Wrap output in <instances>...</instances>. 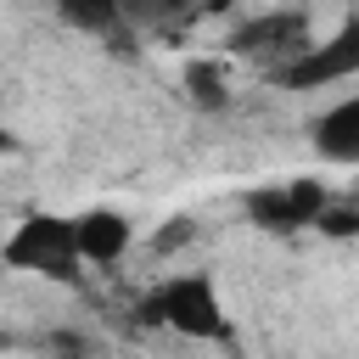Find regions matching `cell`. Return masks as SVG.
<instances>
[{"label":"cell","mask_w":359,"mask_h":359,"mask_svg":"<svg viewBox=\"0 0 359 359\" xmlns=\"http://www.w3.org/2000/svg\"><path fill=\"white\" fill-rule=\"evenodd\" d=\"M135 325L146 331H174L185 342H236V320L224 309V292L208 269H168L135 297Z\"/></svg>","instance_id":"cell-1"},{"label":"cell","mask_w":359,"mask_h":359,"mask_svg":"<svg viewBox=\"0 0 359 359\" xmlns=\"http://www.w3.org/2000/svg\"><path fill=\"white\" fill-rule=\"evenodd\" d=\"M0 264L17 275H39L50 286H84V258L73 247V213H50V208L22 213L11 236L0 241Z\"/></svg>","instance_id":"cell-2"},{"label":"cell","mask_w":359,"mask_h":359,"mask_svg":"<svg viewBox=\"0 0 359 359\" xmlns=\"http://www.w3.org/2000/svg\"><path fill=\"white\" fill-rule=\"evenodd\" d=\"M337 191L314 174H292V180H269V185H252L241 191V213L269 230V236H297V230H314V219L325 213Z\"/></svg>","instance_id":"cell-3"},{"label":"cell","mask_w":359,"mask_h":359,"mask_svg":"<svg viewBox=\"0 0 359 359\" xmlns=\"http://www.w3.org/2000/svg\"><path fill=\"white\" fill-rule=\"evenodd\" d=\"M314 45V17L309 11H252L224 34V56H247L264 73L286 67L292 56H303Z\"/></svg>","instance_id":"cell-4"},{"label":"cell","mask_w":359,"mask_h":359,"mask_svg":"<svg viewBox=\"0 0 359 359\" xmlns=\"http://www.w3.org/2000/svg\"><path fill=\"white\" fill-rule=\"evenodd\" d=\"M353 73H359V11H348L331 39L309 45L303 56H292L286 67H275L269 79L280 90H331V84H348Z\"/></svg>","instance_id":"cell-5"},{"label":"cell","mask_w":359,"mask_h":359,"mask_svg":"<svg viewBox=\"0 0 359 359\" xmlns=\"http://www.w3.org/2000/svg\"><path fill=\"white\" fill-rule=\"evenodd\" d=\"M73 247H79L84 264L112 269V264H123V252L135 247V224H129L118 208H79V213H73Z\"/></svg>","instance_id":"cell-6"},{"label":"cell","mask_w":359,"mask_h":359,"mask_svg":"<svg viewBox=\"0 0 359 359\" xmlns=\"http://www.w3.org/2000/svg\"><path fill=\"white\" fill-rule=\"evenodd\" d=\"M309 140H314V151H320L325 163H337V168L359 163V95L331 101V107L309 123Z\"/></svg>","instance_id":"cell-7"},{"label":"cell","mask_w":359,"mask_h":359,"mask_svg":"<svg viewBox=\"0 0 359 359\" xmlns=\"http://www.w3.org/2000/svg\"><path fill=\"white\" fill-rule=\"evenodd\" d=\"M180 90L191 95V107L224 112V107H230V62H224V56H191L185 73H180Z\"/></svg>","instance_id":"cell-8"},{"label":"cell","mask_w":359,"mask_h":359,"mask_svg":"<svg viewBox=\"0 0 359 359\" xmlns=\"http://www.w3.org/2000/svg\"><path fill=\"white\" fill-rule=\"evenodd\" d=\"M62 22H73L84 34H118L123 28V11L118 6H62Z\"/></svg>","instance_id":"cell-9"},{"label":"cell","mask_w":359,"mask_h":359,"mask_svg":"<svg viewBox=\"0 0 359 359\" xmlns=\"http://www.w3.org/2000/svg\"><path fill=\"white\" fill-rule=\"evenodd\" d=\"M191 241H196V219H191V213H168L163 230H151V252H157V258H174V252L191 247Z\"/></svg>","instance_id":"cell-10"},{"label":"cell","mask_w":359,"mask_h":359,"mask_svg":"<svg viewBox=\"0 0 359 359\" xmlns=\"http://www.w3.org/2000/svg\"><path fill=\"white\" fill-rule=\"evenodd\" d=\"M314 230H320V236H337V241H348V236L359 230V208H353V202H342V196H331V202H325V213L314 219Z\"/></svg>","instance_id":"cell-11"},{"label":"cell","mask_w":359,"mask_h":359,"mask_svg":"<svg viewBox=\"0 0 359 359\" xmlns=\"http://www.w3.org/2000/svg\"><path fill=\"white\" fill-rule=\"evenodd\" d=\"M45 353H56V359H90L95 342H90L84 331H50V337H45Z\"/></svg>","instance_id":"cell-12"},{"label":"cell","mask_w":359,"mask_h":359,"mask_svg":"<svg viewBox=\"0 0 359 359\" xmlns=\"http://www.w3.org/2000/svg\"><path fill=\"white\" fill-rule=\"evenodd\" d=\"M17 151H22V135H17V129L6 123V112H0V157H17Z\"/></svg>","instance_id":"cell-13"}]
</instances>
